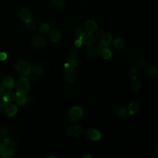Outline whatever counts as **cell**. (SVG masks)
<instances>
[{
    "label": "cell",
    "instance_id": "19",
    "mask_svg": "<svg viewBox=\"0 0 158 158\" xmlns=\"http://www.w3.org/2000/svg\"><path fill=\"white\" fill-rule=\"evenodd\" d=\"M136 64L138 68L141 69H146L148 67L149 62L146 58H140L136 60Z\"/></svg>",
    "mask_w": 158,
    "mask_h": 158
},
{
    "label": "cell",
    "instance_id": "2",
    "mask_svg": "<svg viewBox=\"0 0 158 158\" xmlns=\"http://www.w3.org/2000/svg\"><path fill=\"white\" fill-rule=\"evenodd\" d=\"M14 67L15 71L19 74L23 76L28 75L31 72V65L27 61L23 60H20L16 62Z\"/></svg>",
    "mask_w": 158,
    "mask_h": 158
},
{
    "label": "cell",
    "instance_id": "9",
    "mask_svg": "<svg viewBox=\"0 0 158 158\" xmlns=\"http://www.w3.org/2000/svg\"><path fill=\"white\" fill-rule=\"evenodd\" d=\"M80 40L81 41L82 44L86 46L91 45L96 41L95 34L94 33H90L88 31H86L83 33Z\"/></svg>",
    "mask_w": 158,
    "mask_h": 158
},
{
    "label": "cell",
    "instance_id": "12",
    "mask_svg": "<svg viewBox=\"0 0 158 158\" xmlns=\"http://www.w3.org/2000/svg\"><path fill=\"white\" fill-rule=\"evenodd\" d=\"M18 15L20 20L26 22L31 17V13L30 10L26 7H22L18 10Z\"/></svg>",
    "mask_w": 158,
    "mask_h": 158
},
{
    "label": "cell",
    "instance_id": "15",
    "mask_svg": "<svg viewBox=\"0 0 158 158\" xmlns=\"http://www.w3.org/2000/svg\"><path fill=\"white\" fill-rule=\"evenodd\" d=\"M15 101L17 104L20 106L25 105L28 101V96L25 94V93H22L17 91L15 93Z\"/></svg>",
    "mask_w": 158,
    "mask_h": 158
},
{
    "label": "cell",
    "instance_id": "6",
    "mask_svg": "<svg viewBox=\"0 0 158 158\" xmlns=\"http://www.w3.org/2000/svg\"><path fill=\"white\" fill-rule=\"evenodd\" d=\"M95 36L96 41L101 44H110L112 40L111 35L106 31H99L95 34Z\"/></svg>",
    "mask_w": 158,
    "mask_h": 158
},
{
    "label": "cell",
    "instance_id": "38",
    "mask_svg": "<svg viewBox=\"0 0 158 158\" xmlns=\"http://www.w3.org/2000/svg\"><path fill=\"white\" fill-rule=\"evenodd\" d=\"M7 58V54L6 53L4 52H0V60H4Z\"/></svg>",
    "mask_w": 158,
    "mask_h": 158
},
{
    "label": "cell",
    "instance_id": "37",
    "mask_svg": "<svg viewBox=\"0 0 158 158\" xmlns=\"http://www.w3.org/2000/svg\"><path fill=\"white\" fill-rule=\"evenodd\" d=\"M6 102L4 101V98H3V96H0V110L2 109L4 106H5Z\"/></svg>",
    "mask_w": 158,
    "mask_h": 158
},
{
    "label": "cell",
    "instance_id": "36",
    "mask_svg": "<svg viewBox=\"0 0 158 158\" xmlns=\"http://www.w3.org/2000/svg\"><path fill=\"white\" fill-rule=\"evenodd\" d=\"M6 91V87L5 86V85L2 83H0V96H2Z\"/></svg>",
    "mask_w": 158,
    "mask_h": 158
},
{
    "label": "cell",
    "instance_id": "1",
    "mask_svg": "<svg viewBox=\"0 0 158 158\" xmlns=\"http://www.w3.org/2000/svg\"><path fill=\"white\" fill-rule=\"evenodd\" d=\"M17 150V143L10 138L0 141V157L10 158L13 157Z\"/></svg>",
    "mask_w": 158,
    "mask_h": 158
},
{
    "label": "cell",
    "instance_id": "34",
    "mask_svg": "<svg viewBox=\"0 0 158 158\" xmlns=\"http://www.w3.org/2000/svg\"><path fill=\"white\" fill-rule=\"evenodd\" d=\"M148 73L152 76H154L157 73V69L155 66H151L148 69Z\"/></svg>",
    "mask_w": 158,
    "mask_h": 158
},
{
    "label": "cell",
    "instance_id": "23",
    "mask_svg": "<svg viewBox=\"0 0 158 158\" xmlns=\"http://www.w3.org/2000/svg\"><path fill=\"white\" fill-rule=\"evenodd\" d=\"M31 72L35 75H40L43 72V68L41 65L39 64H34L33 65H31Z\"/></svg>",
    "mask_w": 158,
    "mask_h": 158
},
{
    "label": "cell",
    "instance_id": "4",
    "mask_svg": "<svg viewBox=\"0 0 158 158\" xmlns=\"http://www.w3.org/2000/svg\"><path fill=\"white\" fill-rule=\"evenodd\" d=\"M15 87L18 92L27 93L30 88V83L27 78L22 77L19 78L16 81Z\"/></svg>",
    "mask_w": 158,
    "mask_h": 158
},
{
    "label": "cell",
    "instance_id": "20",
    "mask_svg": "<svg viewBox=\"0 0 158 158\" xmlns=\"http://www.w3.org/2000/svg\"><path fill=\"white\" fill-rule=\"evenodd\" d=\"M3 84L8 89H12L14 86V81L13 78L9 76L6 77L3 80Z\"/></svg>",
    "mask_w": 158,
    "mask_h": 158
},
{
    "label": "cell",
    "instance_id": "24",
    "mask_svg": "<svg viewBox=\"0 0 158 158\" xmlns=\"http://www.w3.org/2000/svg\"><path fill=\"white\" fill-rule=\"evenodd\" d=\"M65 0H51V6L56 9H60L65 6Z\"/></svg>",
    "mask_w": 158,
    "mask_h": 158
},
{
    "label": "cell",
    "instance_id": "32",
    "mask_svg": "<svg viewBox=\"0 0 158 158\" xmlns=\"http://www.w3.org/2000/svg\"><path fill=\"white\" fill-rule=\"evenodd\" d=\"M25 22L26 27L30 30H35L36 29V25L32 20L30 19V20H27Z\"/></svg>",
    "mask_w": 158,
    "mask_h": 158
},
{
    "label": "cell",
    "instance_id": "10",
    "mask_svg": "<svg viewBox=\"0 0 158 158\" xmlns=\"http://www.w3.org/2000/svg\"><path fill=\"white\" fill-rule=\"evenodd\" d=\"M2 110L4 113L9 117H12L15 115L18 110L17 106L14 104L11 103L10 102L6 103Z\"/></svg>",
    "mask_w": 158,
    "mask_h": 158
},
{
    "label": "cell",
    "instance_id": "41",
    "mask_svg": "<svg viewBox=\"0 0 158 158\" xmlns=\"http://www.w3.org/2000/svg\"><path fill=\"white\" fill-rule=\"evenodd\" d=\"M48 157L49 158H51V157H53V158H55V157H56L55 156H48Z\"/></svg>",
    "mask_w": 158,
    "mask_h": 158
},
{
    "label": "cell",
    "instance_id": "22",
    "mask_svg": "<svg viewBox=\"0 0 158 158\" xmlns=\"http://www.w3.org/2000/svg\"><path fill=\"white\" fill-rule=\"evenodd\" d=\"M3 98L6 102H12V101L15 100V93L13 91H8L5 93V94L3 95Z\"/></svg>",
    "mask_w": 158,
    "mask_h": 158
},
{
    "label": "cell",
    "instance_id": "7",
    "mask_svg": "<svg viewBox=\"0 0 158 158\" xmlns=\"http://www.w3.org/2000/svg\"><path fill=\"white\" fill-rule=\"evenodd\" d=\"M85 136L91 141H98L101 138V134L99 130L96 128H90L85 131Z\"/></svg>",
    "mask_w": 158,
    "mask_h": 158
},
{
    "label": "cell",
    "instance_id": "14",
    "mask_svg": "<svg viewBox=\"0 0 158 158\" xmlns=\"http://www.w3.org/2000/svg\"><path fill=\"white\" fill-rule=\"evenodd\" d=\"M99 55V52L98 47L96 46H92L89 47L86 51V56L87 58L89 59H93L98 57Z\"/></svg>",
    "mask_w": 158,
    "mask_h": 158
},
{
    "label": "cell",
    "instance_id": "17",
    "mask_svg": "<svg viewBox=\"0 0 158 158\" xmlns=\"http://www.w3.org/2000/svg\"><path fill=\"white\" fill-rule=\"evenodd\" d=\"M141 87H142L141 82L138 78L132 79V80L130 83V89L132 92L136 93V92L139 91L140 90V89L141 88Z\"/></svg>",
    "mask_w": 158,
    "mask_h": 158
},
{
    "label": "cell",
    "instance_id": "28",
    "mask_svg": "<svg viewBox=\"0 0 158 158\" xmlns=\"http://www.w3.org/2000/svg\"><path fill=\"white\" fill-rule=\"evenodd\" d=\"M10 133V128L6 125H0V136L6 137Z\"/></svg>",
    "mask_w": 158,
    "mask_h": 158
},
{
    "label": "cell",
    "instance_id": "16",
    "mask_svg": "<svg viewBox=\"0 0 158 158\" xmlns=\"http://www.w3.org/2000/svg\"><path fill=\"white\" fill-rule=\"evenodd\" d=\"M84 28L86 31L90 32V33H94L98 29V25L94 20H87L84 25Z\"/></svg>",
    "mask_w": 158,
    "mask_h": 158
},
{
    "label": "cell",
    "instance_id": "18",
    "mask_svg": "<svg viewBox=\"0 0 158 158\" xmlns=\"http://www.w3.org/2000/svg\"><path fill=\"white\" fill-rule=\"evenodd\" d=\"M62 37V34L60 31L57 30H52L49 31L48 35L49 40L51 42H56L60 40Z\"/></svg>",
    "mask_w": 158,
    "mask_h": 158
},
{
    "label": "cell",
    "instance_id": "39",
    "mask_svg": "<svg viewBox=\"0 0 158 158\" xmlns=\"http://www.w3.org/2000/svg\"><path fill=\"white\" fill-rule=\"evenodd\" d=\"M81 44H82V43H81V41L80 39L77 40L75 41V46H76L77 48L80 46Z\"/></svg>",
    "mask_w": 158,
    "mask_h": 158
},
{
    "label": "cell",
    "instance_id": "33",
    "mask_svg": "<svg viewBox=\"0 0 158 158\" xmlns=\"http://www.w3.org/2000/svg\"><path fill=\"white\" fill-rule=\"evenodd\" d=\"M70 67H75L76 66H77L78 64V61L77 59H72V58H69L68 59L67 62L66 63Z\"/></svg>",
    "mask_w": 158,
    "mask_h": 158
},
{
    "label": "cell",
    "instance_id": "40",
    "mask_svg": "<svg viewBox=\"0 0 158 158\" xmlns=\"http://www.w3.org/2000/svg\"><path fill=\"white\" fill-rule=\"evenodd\" d=\"M81 157H84V158H92V156L89 154V153H85L83 154Z\"/></svg>",
    "mask_w": 158,
    "mask_h": 158
},
{
    "label": "cell",
    "instance_id": "27",
    "mask_svg": "<svg viewBox=\"0 0 158 158\" xmlns=\"http://www.w3.org/2000/svg\"><path fill=\"white\" fill-rule=\"evenodd\" d=\"M99 55L104 59H109L112 56V52L109 49V48H107L101 51L99 53Z\"/></svg>",
    "mask_w": 158,
    "mask_h": 158
},
{
    "label": "cell",
    "instance_id": "31",
    "mask_svg": "<svg viewBox=\"0 0 158 158\" xmlns=\"http://www.w3.org/2000/svg\"><path fill=\"white\" fill-rule=\"evenodd\" d=\"M39 30H40V32H41L43 33H48L49 31L50 27H49L48 24L44 23H42L40 26Z\"/></svg>",
    "mask_w": 158,
    "mask_h": 158
},
{
    "label": "cell",
    "instance_id": "26",
    "mask_svg": "<svg viewBox=\"0 0 158 158\" xmlns=\"http://www.w3.org/2000/svg\"><path fill=\"white\" fill-rule=\"evenodd\" d=\"M85 33L84 31V28L81 25H77L74 28V34L78 38L80 39L83 33Z\"/></svg>",
    "mask_w": 158,
    "mask_h": 158
},
{
    "label": "cell",
    "instance_id": "13",
    "mask_svg": "<svg viewBox=\"0 0 158 158\" xmlns=\"http://www.w3.org/2000/svg\"><path fill=\"white\" fill-rule=\"evenodd\" d=\"M141 109V104L139 101L137 99L132 100L128 104V112L131 115H134L137 114Z\"/></svg>",
    "mask_w": 158,
    "mask_h": 158
},
{
    "label": "cell",
    "instance_id": "21",
    "mask_svg": "<svg viewBox=\"0 0 158 158\" xmlns=\"http://www.w3.org/2000/svg\"><path fill=\"white\" fill-rule=\"evenodd\" d=\"M112 44L117 49H122L125 46V43L123 39L120 38H117L113 40Z\"/></svg>",
    "mask_w": 158,
    "mask_h": 158
},
{
    "label": "cell",
    "instance_id": "11",
    "mask_svg": "<svg viewBox=\"0 0 158 158\" xmlns=\"http://www.w3.org/2000/svg\"><path fill=\"white\" fill-rule=\"evenodd\" d=\"M83 132V128L78 125H72L69 127L67 130V134L69 136L75 137L80 135Z\"/></svg>",
    "mask_w": 158,
    "mask_h": 158
},
{
    "label": "cell",
    "instance_id": "29",
    "mask_svg": "<svg viewBox=\"0 0 158 158\" xmlns=\"http://www.w3.org/2000/svg\"><path fill=\"white\" fill-rule=\"evenodd\" d=\"M128 75L132 78H136L138 76V70L135 67H131L128 70Z\"/></svg>",
    "mask_w": 158,
    "mask_h": 158
},
{
    "label": "cell",
    "instance_id": "30",
    "mask_svg": "<svg viewBox=\"0 0 158 158\" xmlns=\"http://www.w3.org/2000/svg\"><path fill=\"white\" fill-rule=\"evenodd\" d=\"M78 54V50L77 48H72L69 51V58L77 59Z\"/></svg>",
    "mask_w": 158,
    "mask_h": 158
},
{
    "label": "cell",
    "instance_id": "35",
    "mask_svg": "<svg viewBox=\"0 0 158 158\" xmlns=\"http://www.w3.org/2000/svg\"><path fill=\"white\" fill-rule=\"evenodd\" d=\"M97 47H98V50H99V53H100V52L102 51V50L110 48L109 44H101V43H99V44H98V46H97Z\"/></svg>",
    "mask_w": 158,
    "mask_h": 158
},
{
    "label": "cell",
    "instance_id": "3",
    "mask_svg": "<svg viewBox=\"0 0 158 158\" xmlns=\"http://www.w3.org/2000/svg\"><path fill=\"white\" fill-rule=\"evenodd\" d=\"M83 109L78 106H73L69 112V118L72 122H78L83 116Z\"/></svg>",
    "mask_w": 158,
    "mask_h": 158
},
{
    "label": "cell",
    "instance_id": "25",
    "mask_svg": "<svg viewBox=\"0 0 158 158\" xmlns=\"http://www.w3.org/2000/svg\"><path fill=\"white\" fill-rule=\"evenodd\" d=\"M115 114L118 117H123L127 114V110L123 106H118L115 109Z\"/></svg>",
    "mask_w": 158,
    "mask_h": 158
},
{
    "label": "cell",
    "instance_id": "8",
    "mask_svg": "<svg viewBox=\"0 0 158 158\" xmlns=\"http://www.w3.org/2000/svg\"><path fill=\"white\" fill-rule=\"evenodd\" d=\"M46 38L42 35H35L31 40L32 46L36 49L43 48L46 45Z\"/></svg>",
    "mask_w": 158,
    "mask_h": 158
},
{
    "label": "cell",
    "instance_id": "5",
    "mask_svg": "<svg viewBox=\"0 0 158 158\" xmlns=\"http://www.w3.org/2000/svg\"><path fill=\"white\" fill-rule=\"evenodd\" d=\"M64 77L65 80L69 83L74 81L77 77V71L75 69V67L69 66L67 64L64 65Z\"/></svg>",
    "mask_w": 158,
    "mask_h": 158
}]
</instances>
